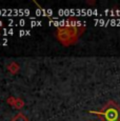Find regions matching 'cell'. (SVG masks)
Listing matches in <instances>:
<instances>
[{"label": "cell", "mask_w": 120, "mask_h": 121, "mask_svg": "<svg viewBox=\"0 0 120 121\" xmlns=\"http://www.w3.org/2000/svg\"><path fill=\"white\" fill-rule=\"evenodd\" d=\"M11 121H30V120L25 115H23L22 113H19V114H17L16 116H14Z\"/></svg>", "instance_id": "4"}, {"label": "cell", "mask_w": 120, "mask_h": 121, "mask_svg": "<svg viewBox=\"0 0 120 121\" xmlns=\"http://www.w3.org/2000/svg\"><path fill=\"white\" fill-rule=\"evenodd\" d=\"M100 117L101 121H120V106L113 100H108L100 111H90Z\"/></svg>", "instance_id": "2"}, {"label": "cell", "mask_w": 120, "mask_h": 121, "mask_svg": "<svg viewBox=\"0 0 120 121\" xmlns=\"http://www.w3.org/2000/svg\"><path fill=\"white\" fill-rule=\"evenodd\" d=\"M84 27H78L76 25H65L57 29L56 37L59 42L65 46L75 44L78 41L79 35L83 32Z\"/></svg>", "instance_id": "1"}, {"label": "cell", "mask_w": 120, "mask_h": 121, "mask_svg": "<svg viewBox=\"0 0 120 121\" xmlns=\"http://www.w3.org/2000/svg\"><path fill=\"white\" fill-rule=\"evenodd\" d=\"M19 64H17L16 62H12V63H10L8 65V69L11 72L12 74H16L18 73V71H19Z\"/></svg>", "instance_id": "3"}, {"label": "cell", "mask_w": 120, "mask_h": 121, "mask_svg": "<svg viewBox=\"0 0 120 121\" xmlns=\"http://www.w3.org/2000/svg\"><path fill=\"white\" fill-rule=\"evenodd\" d=\"M23 105H24V101H23V100L20 99V98H16L15 104H14V106H15L16 108H21Z\"/></svg>", "instance_id": "5"}, {"label": "cell", "mask_w": 120, "mask_h": 121, "mask_svg": "<svg viewBox=\"0 0 120 121\" xmlns=\"http://www.w3.org/2000/svg\"><path fill=\"white\" fill-rule=\"evenodd\" d=\"M15 101H16L15 97H10V98H8V103L11 104V105H13V106H14V104H15Z\"/></svg>", "instance_id": "6"}]
</instances>
